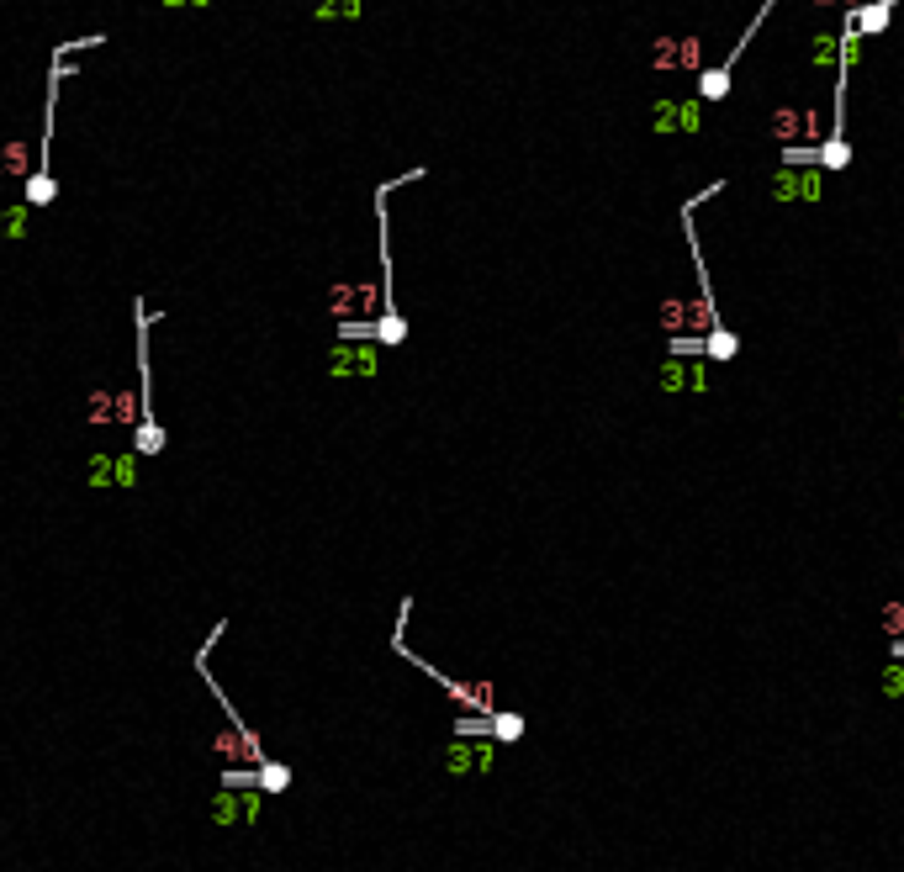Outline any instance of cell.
<instances>
[{"instance_id": "277c9868", "label": "cell", "mask_w": 904, "mask_h": 872, "mask_svg": "<svg viewBox=\"0 0 904 872\" xmlns=\"http://www.w3.org/2000/svg\"><path fill=\"white\" fill-rule=\"evenodd\" d=\"M651 133H698V96H661L651 111Z\"/></svg>"}, {"instance_id": "ba28073f", "label": "cell", "mask_w": 904, "mask_h": 872, "mask_svg": "<svg viewBox=\"0 0 904 872\" xmlns=\"http://www.w3.org/2000/svg\"><path fill=\"white\" fill-rule=\"evenodd\" d=\"M492 735H497V740H519V735H524V719H519V714H492Z\"/></svg>"}, {"instance_id": "5b68a950", "label": "cell", "mask_w": 904, "mask_h": 872, "mask_svg": "<svg viewBox=\"0 0 904 872\" xmlns=\"http://www.w3.org/2000/svg\"><path fill=\"white\" fill-rule=\"evenodd\" d=\"M772 196L778 201H815L820 196V170H809V164H783V170L772 175Z\"/></svg>"}, {"instance_id": "52a82bcc", "label": "cell", "mask_w": 904, "mask_h": 872, "mask_svg": "<svg viewBox=\"0 0 904 872\" xmlns=\"http://www.w3.org/2000/svg\"><path fill=\"white\" fill-rule=\"evenodd\" d=\"M445 767L450 772H487L492 767V746H450Z\"/></svg>"}, {"instance_id": "3957f363", "label": "cell", "mask_w": 904, "mask_h": 872, "mask_svg": "<svg viewBox=\"0 0 904 872\" xmlns=\"http://www.w3.org/2000/svg\"><path fill=\"white\" fill-rule=\"evenodd\" d=\"M423 180V170H402L397 180H381L376 185V259H381V318H376V339L381 344H402L408 339V323L397 312V296H392V217H386V201H392L397 185H413Z\"/></svg>"}, {"instance_id": "7a4b0ae2", "label": "cell", "mask_w": 904, "mask_h": 872, "mask_svg": "<svg viewBox=\"0 0 904 872\" xmlns=\"http://www.w3.org/2000/svg\"><path fill=\"white\" fill-rule=\"evenodd\" d=\"M133 318H138V333H133V355H138V423H133V450L143 455V460H154V455H164V444H170V434H164V423H159V413H154V365H149V328L159 323V312L143 302H133Z\"/></svg>"}, {"instance_id": "9c48e42d", "label": "cell", "mask_w": 904, "mask_h": 872, "mask_svg": "<svg viewBox=\"0 0 904 872\" xmlns=\"http://www.w3.org/2000/svg\"><path fill=\"white\" fill-rule=\"evenodd\" d=\"M883 698H904V666H899V661L883 672Z\"/></svg>"}, {"instance_id": "6da1fadb", "label": "cell", "mask_w": 904, "mask_h": 872, "mask_svg": "<svg viewBox=\"0 0 904 872\" xmlns=\"http://www.w3.org/2000/svg\"><path fill=\"white\" fill-rule=\"evenodd\" d=\"M106 37H80V43H64L59 53H53V69H48V90H43V138H38V170L27 175L22 185V201L27 207H53V196H59V180H53V111H59V85L69 80V64H75V53H90L101 48Z\"/></svg>"}, {"instance_id": "8992f818", "label": "cell", "mask_w": 904, "mask_h": 872, "mask_svg": "<svg viewBox=\"0 0 904 872\" xmlns=\"http://www.w3.org/2000/svg\"><path fill=\"white\" fill-rule=\"evenodd\" d=\"M260 814V793H238V788H223L217 793V804H212V820L217 825H233V820H254Z\"/></svg>"}]
</instances>
